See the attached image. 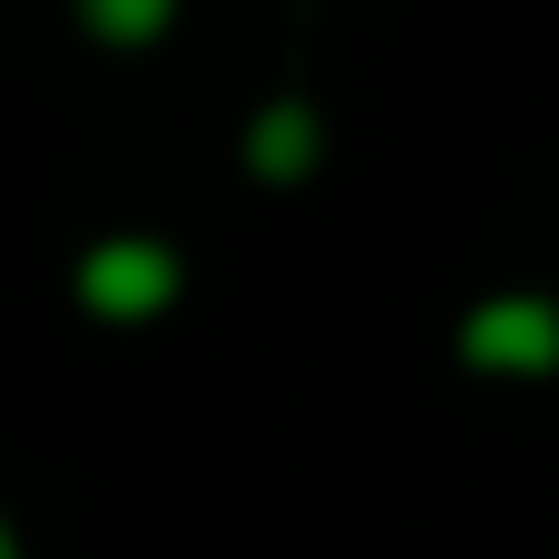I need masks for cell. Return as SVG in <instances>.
I'll use <instances>...</instances> for the list:
<instances>
[{"mask_svg": "<svg viewBox=\"0 0 559 559\" xmlns=\"http://www.w3.org/2000/svg\"><path fill=\"white\" fill-rule=\"evenodd\" d=\"M79 305L98 314V324H147V314H167L177 305V285H187V255L167 246V236H98L88 255H79Z\"/></svg>", "mask_w": 559, "mask_h": 559, "instance_id": "obj_1", "label": "cell"}, {"mask_svg": "<svg viewBox=\"0 0 559 559\" xmlns=\"http://www.w3.org/2000/svg\"><path fill=\"white\" fill-rule=\"evenodd\" d=\"M462 364L472 373H511V383H540L559 373V305L550 295H491L462 314Z\"/></svg>", "mask_w": 559, "mask_h": 559, "instance_id": "obj_2", "label": "cell"}, {"mask_svg": "<svg viewBox=\"0 0 559 559\" xmlns=\"http://www.w3.org/2000/svg\"><path fill=\"white\" fill-rule=\"evenodd\" d=\"M246 167L275 177V187L314 177V167H324V118H314V98H265V108L246 118Z\"/></svg>", "mask_w": 559, "mask_h": 559, "instance_id": "obj_3", "label": "cell"}, {"mask_svg": "<svg viewBox=\"0 0 559 559\" xmlns=\"http://www.w3.org/2000/svg\"><path fill=\"white\" fill-rule=\"evenodd\" d=\"M79 29L98 49H157L177 29V0H79Z\"/></svg>", "mask_w": 559, "mask_h": 559, "instance_id": "obj_4", "label": "cell"}, {"mask_svg": "<svg viewBox=\"0 0 559 559\" xmlns=\"http://www.w3.org/2000/svg\"><path fill=\"white\" fill-rule=\"evenodd\" d=\"M0 559H20V531H10V521H0Z\"/></svg>", "mask_w": 559, "mask_h": 559, "instance_id": "obj_5", "label": "cell"}]
</instances>
